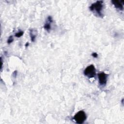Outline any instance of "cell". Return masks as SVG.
<instances>
[{"label":"cell","mask_w":124,"mask_h":124,"mask_svg":"<svg viewBox=\"0 0 124 124\" xmlns=\"http://www.w3.org/2000/svg\"><path fill=\"white\" fill-rule=\"evenodd\" d=\"M112 4L115 6V7L120 11H123L124 9L123 4L122 3V1L117 0H113L111 1Z\"/></svg>","instance_id":"8992f818"},{"label":"cell","mask_w":124,"mask_h":124,"mask_svg":"<svg viewBox=\"0 0 124 124\" xmlns=\"http://www.w3.org/2000/svg\"><path fill=\"white\" fill-rule=\"evenodd\" d=\"M108 75L104 72H100L98 74L99 83L100 86H105L108 79Z\"/></svg>","instance_id":"277c9868"},{"label":"cell","mask_w":124,"mask_h":124,"mask_svg":"<svg viewBox=\"0 0 124 124\" xmlns=\"http://www.w3.org/2000/svg\"><path fill=\"white\" fill-rule=\"evenodd\" d=\"M103 4V1L102 0L96 1L91 4L89 7V9L95 16L102 18L104 16V14L103 13L104 9Z\"/></svg>","instance_id":"6da1fadb"},{"label":"cell","mask_w":124,"mask_h":124,"mask_svg":"<svg viewBox=\"0 0 124 124\" xmlns=\"http://www.w3.org/2000/svg\"><path fill=\"white\" fill-rule=\"evenodd\" d=\"M24 33V32L22 31H18L17 32H16V34H15V36L16 37H20L21 36H22L23 35Z\"/></svg>","instance_id":"ba28073f"},{"label":"cell","mask_w":124,"mask_h":124,"mask_svg":"<svg viewBox=\"0 0 124 124\" xmlns=\"http://www.w3.org/2000/svg\"><path fill=\"white\" fill-rule=\"evenodd\" d=\"M37 34V31L34 29H31L30 30V35L31 37V40L32 42H34L36 35Z\"/></svg>","instance_id":"52a82bcc"},{"label":"cell","mask_w":124,"mask_h":124,"mask_svg":"<svg viewBox=\"0 0 124 124\" xmlns=\"http://www.w3.org/2000/svg\"><path fill=\"white\" fill-rule=\"evenodd\" d=\"M53 22V19L51 16H48L47 18V21L46 22L44 26V28L47 31H49L51 30V24Z\"/></svg>","instance_id":"5b68a950"},{"label":"cell","mask_w":124,"mask_h":124,"mask_svg":"<svg viewBox=\"0 0 124 124\" xmlns=\"http://www.w3.org/2000/svg\"><path fill=\"white\" fill-rule=\"evenodd\" d=\"M86 118L87 116L85 112L83 110H80L74 115L73 119L76 123L81 124L85 122Z\"/></svg>","instance_id":"7a4b0ae2"},{"label":"cell","mask_w":124,"mask_h":124,"mask_svg":"<svg viewBox=\"0 0 124 124\" xmlns=\"http://www.w3.org/2000/svg\"><path fill=\"white\" fill-rule=\"evenodd\" d=\"M92 56L93 57L96 58H97V57H98V54H97V53L94 52V53H93L92 54Z\"/></svg>","instance_id":"30bf717a"},{"label":"cell","mask_w":124,"mask_h":124,"mask_svg":"<svg viewBox=\"0 0 124 124\" xmlns=\"http://www.w3.org/2000/svg\"><path fill=\"white\" fill-rule=\"evenodd\" d=\"M13 41H14V39H13V36H10L8 38V39L7 43H8V44H11V43H12V42H13Z\"/></svg>","instance_id":"9c48e42d"},{"label":"cell","mask_w":124,"mask_h":124,"mask_svg":"<svg viewBox=\"0 0 124 124\" xmlns=\"http://www.w3.org/2000/svg\"><path fill=\"white\" fill-rule=\"evenodd\" d=\"M83 73L88 78H94L96 75V69L93 64L90 65L84 69Z\"/></svg>","instance_id":"3957f363"},{"label":"cell","mask_w":124,"mask_h":124,"mask_svg":"<svg viewBox=\"0 0 124 124\" xmlns=\"http://www.w3.org/2000/svg\"><path fill=\"white\" fill-rule=\"evenodd\" d=\"M29 45V43H28V42H27V43L26 44V45H25V46H26V47H27V46H28Z\"/></svg>","instance_id":"8fae6325"}]
</instances>
